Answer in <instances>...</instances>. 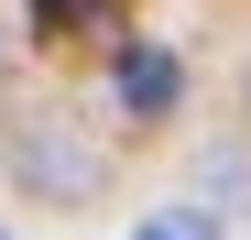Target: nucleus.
<instances>
[{
  "instance_id": "nucleus-1",
  "label": "nucleus",
  "mask_w": 251,
  "mask_h": 240,
  "mask_svg": "<svg viewBox=\"0 0 251 240\" xmlns=\"http://www.w3.org/2000/svg\"><path fill=\"white\" fill-rule=\"evenodd\" d=\"M175 88H186V76H175V55H153V44H131V55H120V109H175Z\"/></svg>"
},
{
  "instance_id": "nucleus-2",
  "label": "nucleus",
  "mask_w": 251,
  "mask_h": 240,
  "mask_svg": "<svg viewBox=\"0 0 251 240\" xmlns=\"http://www.w3.org/2000/svg\"><path fill=\"white\" fill-rule=\"evenodd\" d=\"M109 11V0H33V22H44V33H76V22H99Z\"/></svg>"
},
{
  "instance_id": "nucleus-3",
  "label": "nucleus",
  "mask_w": 251,
  "mask_h": 240,
  "mask_svg": "<svg viewBox=\"0 0 251 240\" xmlns=\"http://www.w3.org/2000/svg\"><path fill=\"white\" fill-rule=\"evenodd\" d=\"M142 240H197V229H186V218H153V229H142Z\"/></svg>"
}]
</instances>
